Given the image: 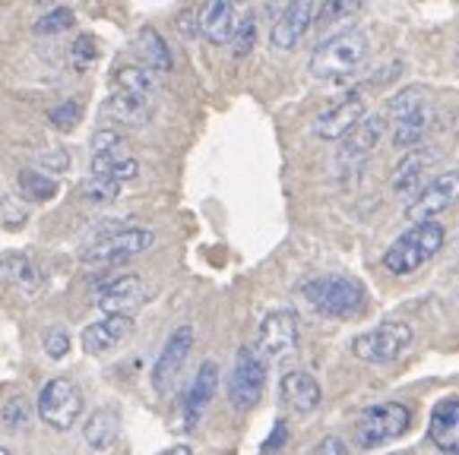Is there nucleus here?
<instances>
[{"mask_svg":"<svg viewBox=\"0 0 459 455\" xmlns=\"http://www.w3.org/2000/svg\"><path fill=\"white\" fill-rule=\"evenodd\" d=\"M368 45L371 41H368L365 29H339L314 47L307 70H311L314 80H342L365 64Z\"/></svg>","mask_w":459,"mask_h":455,"instance_id":"1","label":"nucleus"},{"mask_svg":"<svg viewBox=\"0 0 459 455\" xmlns=\"http://www.w3.org/2000/svg\"><path fill=\"white\" fill-rule=\"evenodd\" d=\"M444 244H446V228L440 221H421V225H412L405 235H399L390 244V250L384 253V266L393 275H412L428 260H434Z\"/></svg>","mask_w":459,"mask_h":455,"instance_id":"2","label":"nucleus"},{"mask_svg":"<svg viewBox=\"0 0 459 455\" xmlns=\"http://www.w3.org/2000/svg\"><path fill=\"white\" fill-rule=\"evenodd\" d=\"M304 301L324 316H355L368 304V291L351 275H320L301 288Z\"/></svg>","mask_w":459,"mask_h":455,"instance_id":"3","label":"nucleus"},{"mask_svg":"<svg viewBox=\"0 0 459 455\" xmlns=\"http://www.w3.org/2000/svg\"><path fill=\"white\" fill-rule=\"evenodd\" d=\"M412 424V411L403 402H380L361 411V417L355 421V442L361 449H377L384 442L396 440L409 430Z\"/></svg>","mask_w":459,"mask_h":455,"instance_id":"4","label":"nucleus"},{"mask_svg":"<svg viewBox=\"0 0 459 455\" xmlns=\"http://www.w3.org/2000/svg\"><path fill=\"white\" fill-rule=\"evenodd\" d=\"M412 339H415V332L409 322L386 320V322H380V326H374L371 332H361L359 339L351 341V351L365 364H390L412 345Z\"/></svg>","mask_w":459,"mask_h":455,"instance_id":"5","label":"nucleus"},{"mask_svg":"<svg viewBox=\"0 0 459 455\" xmlns=\"http://www.w3.org/2000/svg\"><path fill=\"white\" fill-rule=\"evenodd\" d=\"M82 415V392L74 380L55 376L39 392V417L51 430H70Z\"/></svg>","mask_w":459,"mask_h":455,"instance_id":"6","label":"nucleus"},{"mask_svg":"<svg viewBox=\"0 0 459 455\" xmlns=\"http://www.w3.org/2000/svg\"><path fill=\"white\" fill-rule=\"evenodd\" d=\"M266 389V364L260 357L257 348L244 345L235 357V367H231L229 376V399L238 411H250L254 405L264 399Z\"/></svg>","mask_w":459,"mask_h":455,"instance_id":"7","label":"nucleus"},{"mask_svg":"<svg viewBox=\"0 0 459 455\" xmlns=\"http://www.w3.org/2000/svg\"><path fill=\"white\" fill-rule=\"evenodd\" d=\"M152 244H156V235L149 228H121V231H111V235L89 244L82 250V260L95 262V266H108V262L134 260V256H140Z\"/></svg>","mask_w":459,"mask_h":455,"instance_id":"8","label":"nucleus"},{"mask_svg":"<svg viewBox=\"0 0 459 455\" xmlns=\"http://www.w3.org/2000/svg\"><path fill=\"white\" fill-rule=\"evenodd\" d=\"M459 202V171H444V175L425 181L415 196L405 206V219H412L415 225L421 221H434V215L446 212Z\"/></svg>","mask_w":459,"mask_h":455,"instance_id":"9","label":"nucleus"},{"mask_svg":"<svg viewBox=\"0 0 459 455\" xmlns=\"http://www.w3.org/2000/svg\"><path fill=\"white\" fill-rule=\"evenodd\" d=\"M368 117V101H365V92H349L342 95L339 101H333L326 111H320L314 117L311 130L317 140H345L351 130L359 127L361 121Z\"/></svg>","mask_w":459,"mask_h":455,"instance_id":"10","label":"nucleus"},{"mask_svg":"<svg viewBox=\"0 0 459 455\" xmlns=\"http://www.w3.org/2000/svg\"><path fill=\"white\" fill-rule=\"evenodd\" d=\"M149 297H152V288L146 285V279H140V275H121V279L105 281L95 291V307L105 316H130Z\"/></svg>","mask_w":459,"mask_h":455,"instance_id":"11","label":"nucleus"},{"mask_svg":"<svg viewBox=\"0 0 459 455\" xmlns=\"http://www.w3.org/2000/svg\"><path fill=\"white\" fill-rule=\"evenodd\" d=\"M298 313L295 310H273V313L264 316L257 329V345H260V355L273 357H289L291 351L298 348Z\"/></svg>","mask_w":459,"mask_h":455,"instance_id":"12","label":"nucleus"},{"mask_svg":"<svg viewBox=\"0 0 459 455\" xmlns=\"http://www.w3.org/2000/svg\"><path fill=\"white\" fill-rule=\"evenodd\" d=\"M317 20V4L311 0H298V4H289V7L279 13V20L273 22L270 29V45L276 51H291L298 41L304 39V32L311 29V22Z\"/></svg>","mask_w":459,"mask_h":455,"instance_id":"13","label":"nucleus"},{"mask_svg":"<svg viewBox=\"0 0 459 455\" xmlns=\"http://www.w3.org/2000/svg\"><path fill=\"white\" fill-rule=\"evenodd\" d=\"M190 348H194V329L178 326L175 332L169 335V341H165L162 355L156 357V367H152V386H156L159 392H165V389L178 380V373H181Z\"/></svg>","mask_w":459,"mask_h":455,"instance_id":"14","label":"nucleus"},{"mask_svg":"<svg viewBox=\"0 0 459 455\" xmlns=\"http://www.w3.org/2000/svg\"><path fill=\"white\" fill-rule=\"evenodd\" d=\"M130 332H134L130 316H101L99 322H89L82 329V351L86 355H105V351L117 348Z\"/></svg>","mask_w":459,"mask_h":455,"instance_id":"15","label":"nucleus"},{"mask_svg":"<svg viewBox=\"0 0 459 455\" xmlns=\"http://www.w3.org/2000/svg\"><path fill=\"white\" fill-rule=\"evenodd\" d=\"M431 442L446 455H459V395L444 399L431 411Z\"/></svg>","mask_w":459,"mask_h":455,"instance_id":"16","label":"nucleus"},{"mask_svg":"<svg viewBox=\"0 0 459 455\" xmlns=\"http://www.w3.org/2000/svg\"><path fill=\"white\" fill-rule=\"evenodd\" d=\"M282 402L289 405L291 411H298V415H311V411H317L320 399H324V392H320V382L314 380L311 373H304V370H289V373L282 376Z\"/></svg>","mask_w":459,"mask_h":455,"instance_id":"17","label":"nucleus"},{"mask_svg":"<svg viewBox=\"0 0 459 455\" xmlns=\"http://www.w3.org/2000/svg\"><path fill=\"white\" fill-rule=\"evenodd\" d=\"M105 117H111L121 127H143L152 117V101L149 95H136V92H115L105 99Z\"/></svg>","mask_w":459,"mask_h":455,"instance_id":"18","label":"nucleus"},{"mask_svg":"<svg viewBox=\"0 0 459 455\" xmlns=\"http://www.w3.org/2000/svg\"><path fill=\"white\" fill-rule=\"evenodd\" d=\"M196 20H200V32L206 35L212 45H229L238 26V13L229 0H212V4H206V7L196 13Z\"/></svg>","mask_w":459,"mask_h":455,"instance_id":"19","label":"nucleus"},{"mask_svg":"<svg viewBox=\"0 0 459 455\" xmlns=\"http://www.w3.org/2000/svg\"><path fill=\"white\" fill-rule=\"evenodd\" d=\"M384 127H386L384 114H368L365 121L342 140V161L368 159L374 152V146L380 142V136H384Z\"/></svg>","mask_w":459,"mask_h":455,"instance_id":"20","label":"nucleus"},{"mask_svg":"<svg viewBox=\"0 0 459 455\" xmlns=\"http://www.w3.org/2000/svg\"><path fill=\"white\" fill-rule=\"evenodd\" d=\"M121 436V415L115 408H99L82 427V442L95 452H105L111 449Z\"/></svg>","mask_w":459,"mask_h":455,"instance_id":"21","label":"nucleus"},{"mask_svg":"<svg viewBox=\"0 0 459 455\" xmlns=\"http://www.w3.org/2000/svg\"><path fill=\"white\" fill-rule=\"evenodd\" d=\"M219 389V367L216 361H203L200 370H196V380L190 382L187 399H184V411H187V421H196L200 411L212 402V395Z\"/></svg>","mask_w":459,"mask_h":455,"instance_id":"22","label":"nucleus"},{"mask_svg":"<svg viewBox=\"0 0 459 455\" xmlns=\"http://www.w3.org/2000/svg\"><path fill=\"white\" fill-rule=\"evenodd\" d=\"M437 165V149H409V152L403 155V159L396 161V167H393V187L396 190H409L415 187V181H421L425 177L428 167Z\"/></svg>","mask_w":459,"mask_h":455,"instance_id":"23","label":"nucleus"},{"mask_svg":"<svg viewBox=\"0 0 459 455\" xmlns=\"http://www.w3.org/2000/svg\"><path fill=\"white\" fill-rule=\"evenodd\" d=\"M0 279L10 281V285H16V288L26 291V295H35V291L41 288V281H45L41 279V269L35 266L26 253L0 256Z\"/></svg>","mask_w":459,"mask_h":455,"instance_id":"24","label":"nucleus"},{"mask_svg":"<svg viewBox=\"0 0 459 455\" xmlns=\"http://www.w3.org/2000/svg\"><path fill=\"white\" fill-rule=\"evenodd\" d=\"M134 54H136V61H140L146 70H159V73L171 70V51L156 29H140V32H136Z\"/></svg>","mask_w":459,"mask_h":455,"instance_id":"25","label":"nucleus"},{"mask_svg":"<svg viewBox=\"0 0 459 455\" xmlns=\"http://www.w3.org/2000/svg\"><path fill=\"white\" fill-rule=\"evenodd\" d=\"M434 127V107H421L419 114L405 117V121H396V133H393V142L399 149H419V142L431 133Z\"/></svg>","mask_w":459,"mask_h":455,"instance_id":"26","label":"nucleus"},{"mask_svg":"<svg viewBox=\"0 0 459 455\" xmlns=\"http://www.w3.org/2000/svg\"><path fill=\"white\" fill-rule=\"evenodd\" d=\"M92 175L111 177V181L124 184L140 175V165H136L134 155H92Z\"/></svg>","mask_w":459,"mask_h":455,"instance_id":"27","label":"nucleus"},{"mask_svg":"<svg viewBox=\"0 0 459 455\" xmlns=\"http://www.w3.org/2000/svg\"><path fill=\"white\" fill-rule=\"evenodd\" d=\"M428 105H431V99H428V89L405 86V89H399V92L390 99V105H386V114H390L393 121H405V117H412V114H419L421 107H428Z\"/></svg>","mask_w":459,"mask_h":455,"instance_id":"28","label":"nucleus"},{"mask_svg":"<svg viewBox=\"0 0 459 455\" xmlns=\"http://www.w3.org/2000/svg\"><path fill=\"white\" fill-rule=\"evenodd\" d=\"M16 184H20L22 193L35 202H45L57 193V181H51L45 171H35V167H22L20 175H16Z\"/></svg>","mask_w":459,"mask_h":455,"instance_id":"29","label":"nucleus"},{"mask_svg":"<svg viewBox=\"0 0 459 455\" xmlns=\"http://www.w3.org/2000/svg\"><path fill=\"white\" fill-rule=\"evenodd\" d=\"M115 82L121 86V92H136V95H149L152 89H156V76H152V70L136 67V64L117 70Z\"/></svg>","mask_w":459,"mask_h":455,"instance_id":"30","label":"nucleus"},{"mask_svg":"<svg viewBox=\"0 0 459 455\" xmlns=\"http://www.w3.org/2000/svg\"><path fill=\"white\" fill-rule=\"evenodd\" d=\"M254 41H257V20H254V13H244L235 26V35H231V51H235V57H247Z\"/></svg>","mask_w":459,"mask_h":455,"instance_id":"31","label":"nucleus"},{"mask_svg":"<svg viewBox=\"0 0 459 455\" xmlns=\"http://www.w3.org/2000/svg\"><path fill=\"white\" fill-rule=\"evenodd\" d=\"M92 152L95 155H130V146H127V136L121 130H99L92 136Z\"/></svg>","mask_w":459,"mask_h":455,"instance_id":"32","label":"nucleus"},{"mask_svg":"<svg viewBox=\"0 0 459 455\" xmlns=\"http://www.w3.org/2000/svg\"><path fill=\"white\" fill-rule=\"evenodd\" d=\"M74 22H76L74 10H70V7H55V10H48V13L35 22V32H39V35H57V32H64V29H74Z\"/></svg>","mask_w":459,"mask_h":455,"instance_id":"33","label":"nucleus"},{"mask_svg":"<svg viewBox=\"0 0 459 455\" xmlns=\"http://www.w3.org/2000/svg\"><path fill=\"white\" fill-rule=\"evenodd\" d=\"M117 193H121V184L111 181V177L92 175L82 184V196H89V200H95V202H111V200H117Z\"/></svg>","mask_w":459,"mask_h":455,"instance_id":"34","label":"nucleus"},{"mask_svg":"<svg viewBox=\"0 0 459 455\" xmlns=\"http://www.w3.org/2000/svg\"><path fill=\"white\" fill-rule=\"evenodd\" d=\"M48 117H51V124L61 130H70L76 127V124L82 121V105L80 101H61V105H55L51 111H48Z\"/></svg>","mask_w":459,"mask_h":455,"instance_id":"35","label":"nucleus"},{"mask_svg":"<svg viewBox=\"0 0 459 455\" xmlns=\"http://www.w3.org/2000/svg\"><path fill=\"white\" fill-rule=\"evenodd\" d=\"M0 417H4V424H7L10 430H20V427H26V424H29L32 408H29V402L20 395V399H10V402L0 408Z\"/></svg>","mask_w":459,"mask_h":455,"instance_id":"36","label":"nucleus"},{"mask_svg":"<svg viewBox=\"0 0 459 455\" xmlns=\"http://www.w3.org/2000/svg\"><path fill=\"white\" fill-rule=\"evenodd\" d=\"M45 355L55 357V361H61V357L70 355V332L61 326H51L45 332Z\"/></svg>","mask_w":459,"mask_h":455,"instance_id":"37","label":"nucleus"},{"mask_svg":"<svg viewBox=\"0 0 459 455\" xmlns=\"http://www.w3.org/2000/svg\"><path fill=\"white\" fill-rule=\"evenodd\" d=\"M41 159V165H48V167H55V171H67L70 167V155L64 152L61 146H55V149H48V152H41L39 155Z\"/></svg>","mask_w":459,"mask_h":455,"instance_id":"38","label":"nucleus"},{"mask_svg":"<svg viewBox=\"0 0 459 455\" xmlns=\"http://www.w3.org/2000/svg\"><path fill=\"white\" fill-rule=\"evenodd\" d=\"M74 54H76V61H95L99 57V45H95V39H89V35H82V39H76L74 45Z\"/></svg>","mask_w":459,"mask_h":455,"instance_id":"39","label":"nucleus"},{"mask_svg":"<svg viewBox=\"0 0 459 455\" xmlns=\"http://www.w3.org/2000/svg\"><path fill=\"white\" fill-rule=\"evenodd\" d=\"M317 455H349V446H345L339 436H326L317 446Z\"/></svg>","mask_w":459,"mask_h":455,"instance_id":"40","label":"nucleus"},{"mask_svg":"<svg viewBox=\"0 0 459 455\" xmlns=\"http://www.w3.org/2000/svg\"><path fill=\"white\" fill-rule=\"evenodd\" d=\"M359 4L355 0H342V4H326L324 10H317V16H345V13H355Z\"/></svg>","mask_w":459,"mask_h":455,"instance_id":"41","label":"nucleus"},{"mask_svg":"<svg viewBox=\"0 0 459 455\" xmlns=\"http://www.w3.org/2000/svg\"><path fill=\"white\" fill-rule=\"evenodd\" d=\"M282 440H285V424L279 421V424H276V430H273V440L266 442V449H276V446H279V442H282Z\"/></svg>","mask_w":459,"mask_h":455,"instance_id":"42","label":"nucleus"},{"mask_svg":"<svg viewBox=\"0 0 459 455\" xmlns=\"http://www.w3.org/2000/svg\"><path fill=\"white\" fill-rule=\"evenodd\" d=\"M162 455H194V452H190V446H171V449H165Z\"/></svg>","mask_w":459,"mask_h":455,"instance_id":"43","label":"nucleus"},{"mask_svg":"<svg viewBox=\"0 0 459 455\" xmlns=\"http://www.w3.org/2000/svg\"><path fill=\"white\" fill-rule=\"evenodd\" d=\"M0 455H10V449H4V446H0Z\"/></svg>","mask_w":459,"mask_h":455,"instance_id":"44","label":"nucleus"}]
</instances>
